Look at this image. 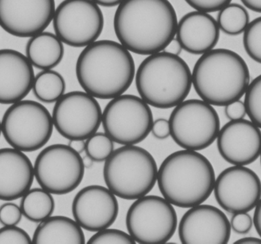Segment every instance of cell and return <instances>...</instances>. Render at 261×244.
I'll use <instances>...</instances> for the list:
<instances>
[{
	"mask_svg": "<svg viewBox=\"0 0 261 244\" xmlns=\"http://www.w3.org/2000/svg\"><path fill=\"white\" fill-rule=\"evenodd\" d=\"M177 224L173 205L160 196L139 198L127 212V229L135 243H167L174 235Z\"/></svg>",
	"mask_w": 261,
	"mask_h": 244,
	"instance_id": "obj_9",
	"label": "cell"
},
{
	"mask_svg": "<svg viewBox=\"0 0 261 244\" xmlns=\"http://www.w3.org/2000/svg\"><path fill=\"white\" fill-rule=\"evenodd\" d=\"M32 90L40 102L55 103L65 94V79L55 70H41L35 75Z\"/></svg>",
	"mask_w": 261,
	"mask_h": 244,
	"instance_id": "obj_25",
	"label": "cell"
},
{
	"mask_svg": "<svg viewBox=\"0 0 261 244\" xmlns=\"http://www.w3.org/2000/svg\"><path fill=\"white\" fill-rule=\"evenodd\" d=\"M260 164H261V154H260Z\"/></svg>",
	"mask_w": 261,
	"mask_h": 244,
	"instance_id": "obj_45",
	"label": "cell"
},
{
	"mask_svg": "<svg viewBox=\"0 0 261 244\" xmlns=\"http://www.w3.org/2000/svg\"><path fill=\"white\" fill-rule=\"evenodd\" d=\"M177 24L169 0H124L115 13L119 43L137 55L148 56L165 50L176 36Z\"/></svg>",
	"mask_w": 261,
	"mask_h": 244,
	"instance_id": "obj_1",
	"label": "cell"
},
{
	"mask_svg": "<svg viewBox=\"0 0 261 244\" xmlns=\"http://www.w3.org/2000/svg\"><path fill=\"white\" fill-rule=\"evenodd\" d=\"M231 224L219 208L210 205L190 208L181 219L179 237L184 244H226L231 237Z\"/></svg>",
	"mask_w": 261,
	"mask_h": 244,
	"instance_id": "obj_16",
	"label": "cell"
},
{
	"mask_svg": "<svg viewBox=\"0 0 261 244\" xmlns=\"http://www.w3.org/2000/svg\"><path fill=\"white\" fill-rule=\"evenodd\" d=\"M243 45L248 56L261 64V16L250 21L244 32Z\"/></svg>",
	"mask_w": 261,
	"mask_h": 244,
	"instance_id": "obj_29",
	"label": "cell"
},
{
	"mask_svg": "<svg viewBox=\"0 0 261 244\" xmlns=\"http://www.w3.org/2000/svg\"><path fill=\"white\" fill-rule=\"evenodd\" d=\"M21 208L12 201L5 202L0 206V224L3 226H15L22 218Z\"/></svg>",
	"mask_w": 261,
	"mask_h": 244,
	"instance_id": "obj_32",
	"label": "cell"
},
{
	"mask_svg": "<svg viewBox=\"0 0 261 244\" xmlns=\"http://www.w3.org/2000/svg\"><path fill=\"white\" fill-rule=\"evenodd\" d=\"M52 21L55 35L73 47H85L97 41L104 28L103 14L93 0H64Z\"/></svg>",
	"mask_w": 261,
	"mask_h": 244,
	"instance_id": "obj_12",
	"label": "cell"
},
{
	"mask_svg": "<svg viewBox=\"0 0 261 244\" xmlns=\"http://www.w3.org/2000/svg\"><path fill=\"white\" fill-rule=\"evenodd\" d=\"M82 158L83 162H84V167H85V168L89 169L91 168V167H93V162H94V161H93L91 158L89 157L87 154H86L84 156H82Z\"/></svg>",
	"mask_w": 261,
	"mask_h": 244,
	"instance_id": "obj_43",
	"label": "cell"
},
{
	"mask_svg": "<svg viewBox=\"0 0 261 244\" xmlns=\"http://www.w3.org/2000/svg\"><path fill=\"white\" fill-rule=\"evenodd\" d=\"M230 224L231 229L234 232L239 234H246L251 231L254 222L248 212L237 213L232 216Z\"/></svg>",
	"mask_w": 261,
	"mask_h": 244,
	"instance_id": "obj_34",
	"label": "cell"
},
{
	"mask_svg": "<svg viewBox=\"0 0 261 244\" xmlns=\"http://www.w3.org/2000/svg\"><path fill=\"white\" fill-rule=\"evenodd\" d=\"M22 215L34 223H41L53 214L55 201L51 193L43 188H30L21 198Z\"/></svg>",
	"mask_w": 261,
	"mask_h": 244,
	"instance_id": "obj_24",
	"label": "cell"
},
{
	"mask_svg": "<svg viewBox=\"0 0 261 244\" xmlns=\"http://www.w3.org/2000/svg\"><path fill=\"white\" fill-rule=\"evenodd\" d=\"M135 73L129 50L111 40L96 41L84 47L76 64L80 85L96 99H113L124 94Z\"/></svg>",
	"mask_w": 261,
	"mask_h": 244,
	"instance_id": "obj_2",
	"label": "cell"
},
{
	"mask_svg": "<svg viewBox=\"0 0 261 244\" xmlns=\"http://www.w3.org/2000/svg\"><path fill=\"white\" fill-rule=\"evenodd\" d=\"M216 21L222 32L237 36L246 30L250 23V15L245 6L231 3L219 11Z\"/></svg>",
	"mask_w": 261,
	"mask_h": 244,
	"instance_id": "obj_26",
	"label": "cell"
},
{
	"mask_svg": "<svg viewBox=\"0 0 261 244\" xmlns=\"http://www.w3.org/2000/svg\"><path fill=\"white\" fill-rule=\"evenodd\" d=\"M32 242L29 234L17 225L0 228V244H29Z\"/></svg>",
	"mask_w": 261,
	"mask_h": 244,
	"instance_id": "obj_31",
	"label": "cell"
},
{
	"mask_svg": "<svg viewBox=\"0 0 261 244\" xmlns=\"http://www.w3.org/2000/svg\"><path fill=\"white\" fill-rule=\"evenodd\" d=\"M170 136L185 150H204L217 139L220 119L213 105L200 99L184 100L173 109L169 119Z\"/></svg>",
	"mask_w": 261,
	"mask_h": 244,
	"instance_id": "obj_8",
	"label": "cell"
},
{
	"mask_svg": "<svg viewBox=\"0 0 261 244\" xmlns=\"http://www.w3.org/2000/svg\"><path fill=\"white\" fill-rule=\"evenodd\" d=\"M87 243L90 244L96 243H118V244H135V240L129 234L124 232L121 230L110 229L105 228L97 231Z\"/></svg>",
	"mask_w": 261,
	"mask_h": 244,
	"instance_id": "obj_30",
	"label": "cell"
},
{
	"mask_svg": "<svg viewBox=\"0 0 261 244\" xmlns=\"http://www.w3.org/2000/svg\"><path fill=\"white\" fill-rule=\"evenodd\" d=\"M158 168L153 156L142 147L123 145L105 161L104 181L117 197L136 200L147 196L158 180Z\"/></svg>",
	"mask_w": 261,
	"mask_h": 244,
	"instance_id": "obj_6",
	"label": "cell"
},
{
	"mask_svg": "<svg viewBox=\"0 0 261 244\" xmlns=\"http://www.w3.org/2000/svg\"><path fill=\"white\" fill-rule=\"evenodd\" d=\"M2 134L6 142L24 153L46 145L53 133L52 115L45 106L32 100L12 104L3 115Z\"/></svg>",
	"mask_w": 261,
	"mask_h": 244,
	"instance_id": "obj_7",
	"label": "cell"
},
{
	"mask_svg": "<svg viewBox=\"0 0 261 244\" xmlns=\"http://www.w3.org/2000/svg\"><path fill=\"white\" fill-rule=\"evenodd\" d=\"M182 50L195 55H202L217 45L220 29L217 21L210 13L193 11L178 21L176 36Z\"/></svg>",
	"mask_w": 261,
	"mask_h": 244,
	"instance_id": "obj_21",
	"label": "cell"
},
{
	"mask_svg": "<svg viewBox=\"0 0 261 244\" xmlns=\"http://www.w3.org/2000/svg\"><path fill=\"white\" fill-rule=\"evenodd\" d=\"M35 72L25 55L12 49L0 50V104L12 105L32 91Z\"/></svg>",
	"mask_w": 261,
	"mask_h": 244,
	"instance_id": "obj_19",
	"label": "cell"
},
{
	"mask_svg": "<svg viewBox=\"0 0 261 244\" xmlns=\"http://www.w3.org/2000/svg\"><path fill=\"white\" fill-rule=\"evenodd\" d=\"M68 145L71 147L73 150L81 153V154L85 152L86 141H84V140H73V141H70Z\"/></svg>",
	"mask_w": 261,
	"mask_h": 244,
	"instance_id": "obj_40",
	"label": "cell"
},
{
	"mask_svg": "<svg viewBox=\"0 0 261 244\" xmlns=\"http://www.w3.org/2000/svg\"><path fill=\"white\" fill-rule=\"evenodd\" d=\"M213 191L218 203L227 212H249L260 200L261 181L251 169L234 166L219 174Z\"/></svg>",
	"mask_w": 261,
	"mask_h": 244,
	"instance_id": "obj_14",
	"label": "cell"
},
{
	"mask_svg": "<svg viewBox=\"0 0 261 244\" xmlns=\"http://www.w3.org/2000/svg\"><path fill=\"white\" fill-rule=\"evenodd\" d=\"M93 2L103 7H115L120 5L124 0H93Z\"/></svg>",
	"mask_w": 261,
	"mask_h": 244,
	"instance_id": "obj_41",
	"label": "cell"
},
{
	"mask_svg": "<svg viewBox=\"0 0 261 244\" xmlns=\"http://www.w3.org/2000/svg\"><path fill=\"white\" fill-rule=\"evenodd\" d=\"M245 60L228 49H213L201 55L192 73L198 96L215 106H226L240 100L250 84Z\"/></svg>",
	"mask_w": 261,
	"mask_h": 244,
	"instance_id": "obj_4",
	"label": "cell"
},
{
	"mask_svg": "<svg viewBox=\"0 0 261 244\" xmlns=\"http://www.w3.org/2000/svg\"><path fill=\"white\" fill-rule=\"evenodd\" d=\"M34 179V165L24 152L13 147L0 149V200L21 199Z\"/></svg>",
	"mask_w": 261,
	"mask_h": 244,
	"instance_id": "obj_20",
	"label": "cell"
},
{
	"mask_svg": "<svg viewBox=\"0 0 261 244\" xmlns=\"http://www.w3.org/2000/svg\"><path fill=\"white\" fill-rule=\"evenodd\" d=\"M119 205L116 195L107 187H84L73 199L72 213L83 229L97 232L110 228L117 219Z\"/></svg>",
	"mask_w": 261,
	"mask_h": 244,
	"instance_id": "obj_17",
	"label": "cell"
},
{
	"mask_svg": "<svg viewBox=\"0 0 261 244\" xmlns=\"http://www.w3.org/2000/svg\"><path fill=\"white\" fill-rule=\"evenodd\" d=\"M244 102L250 120L261 129V74L248 86Z\"/></svg>",
	"mask_w": 261,
	"mask_h": 244,
	"instance_id": "obj_28",
	"label": "cell"
},
{
	"mask_svg": "<svg viewBox=\"0 0 261 244\" xmlns=\"http://www.w3.org/2000/svg\"><path fill=\"white\" fill-rule=\"evenodd\" d=\"M254 227H255L256 231L259 234L261 238V199L259 201L258 204L255 207V211H254Z\"/></svg>",
	"mask_w": 261,
	"mask_h": 244,
	"instance_id": "obj_38",
	"label": "cell"
},
{
	"mask_svg": "<svg viewBox=\"0 0 261 244\" xmlns=\"http://www.w3.org/2000/svg\"><path fill=\"white\" fill-rule=\"evenodd\" d=\"M234 243L258 244L261 243V239L257 237H245L234 242Z\"/></svg>",
	"mask_w": 261,
	"mask_h": 244,
	"instance_id": "obj_42",
	"label": "cell"
},
{
	"mask_svg": "<svg viewBox=\"0 0 261 244\" xmlns=\"http://www.w3.org/2000/svg\"><path fill=\"white\" fill-rule=\"evenodd\" d=\"M25 53L33 67L41 70H53L64 58V43L55 34L42 32L29 38Z\"/></svg>",
	"mask_w": 261,
	"mask_h": 244,
	"instance_id": "obj_23",
	"label": "cell"
},
{
	"mask_svg": "<svg viewBox=\"0 0 261 244\" xmlns=\"http://www.w3.org/2000/svg\"><path fill=\"white\" fill-rule=\"evenodd\" d=\"M114 147V141L109 135L96 132L86 140L85 153L94 162H104L111 156Z\"/></svg>",
	"mask_w": 261,
	"mask_h": 244,
	"instance_id": "obj_27",
	"label": "cell"
},
{
	"mask_svg": "<svg viewBox=\"0 0 261 244\" xmlns=\"http://www.w3.org/2000/svg\"><path fill=\"white\" fill-rule=\"evenodd\" d=\"M225 113L230 121L245 119L247 115L245 102L238 100L228 104L225 106Z\"/></svg>",
	"mask_w": 261,
	"mask_h": 244,
	"instance_id": "obj_35",
	"label": "cell"
},
{
	"mask_svg": "<svg viewBox=\"0 0 261 244\" xmlns=\"http://www.w3.org/2000/svg\"><path fill=\"white\" fill-rule=\"evenodd\" d=\"M216 179L214 168L204 155L184 149L163 161L156 182L166 200L174 206L190 208L210 198Z\"/></svg>",
	"mask_w": 261,
	"mask_h": 244,
	"instance_id": "obj_3",
	"label": "cell"
},
{
	"mask_svg": "<svg viewBox=\"0 0 261 244\" xmlns=\"http://www.w3.org/2000/svg\"><path fill=\"white\" fill-rule=\"evenodd\" d=\"M153 113L141 97L122 94L111 99L102 112L105 133L121 145H136L151 132Z\"/></svg>",
	"mask_w": 261,
	"mask_h": 244,
	"instance_id": "obj_10",
	"label": "cell"
},
{
	"mask_svg": "<svg viewBox=\"0 0 261 244\" xmlns=\"http://www.w3.org/2000/svg\"><path fill=\"white\" fill-rule=\"evenodd\" d=\"M37 244H84L83 228L73 219L66 216H50L37 227L32 237Z\"/></svg>",
	"mask_w": 261,
	"mask_h": 244,
	"instance_id": "obj_22",
	"label": "cell"
},
{
	"mask_svg": "<svg viewBox=\"0 0 261 244\" xmlns=\"http://www.w3.org/2000/svg\"><path fill=\"white\" fill-rule=\"evenodd\" d=\"M102 119L99 102L86 92L65 93L55 102L52 113L55 129L69 141H86L99 130Z\"/></svg>",
	"mask_w": 261,
	"mask_h": 244,
	"instance_id": "obj_13",
	"label": "cell"
},
{
	"mask_svg": "<svg viewBox=\"0 0 261 244\" xmlns=\"http://www.w3.org/2000/svg\"><path fill=\"white\" fill-rule=\"evenodd\" d=\"M135 84L140 97L150 106L167 110L184 102L190 94L192 72L180 57L163 50L141 62Z\"/></svg>",
	"mask_w": 261,
	"mask_h": 244,
	"instance_id": "obj_5",
	"label": "cell"
},
{
	"mask_svg": "<svg viewBox=\"0 0 261 244\" xmlns=\"http://www.w3.org/2000/svg\"><path fill=\"white\" fill-rule=\"evenodd\" d=\"M37 182L52 195L68 194L82 182L85 167L81 153L66 144H52L43 149L35 159Z\"/></svg>",
	"mask_w": 261,
	"mask_h": 244,
	"instance_id": "obj_11",
	"label": "cell"
},
{
	"mask_svg": "<svg viewBox=\"0 0 261 244\" xmlns=\"http://www.w3.org/2000/svg\"><path fill=\"white\" fill-rule=\"evenodd\" d=\"M151 133L158 140H165L170 136V123L165 119L153 121Z\"/></svg>",
	"mask_w": 261,
	"mask_h": 244,
	"instance_id": "obj_36",
	"label": "cell"
},
{
	"mask_svg": "<svg viewBox=\"0 0 261 244\" xmlns=\"http://www.w3.org/2000/svg\"><path fill=\"white\" fill-rule=\"evenodd\" d=\"M185 1L195 10L211 13V12H219L222 8L231 3L232 0H185Z\"/></svg>",
	"mask_w": 261,
	"mask_h": 244,
	"instance_id": "obj_33",
	"label": "cell"
},
{
	"mask_svg": "<svg viewBox=\"0 0 261 244\" xmlns=\"http://www.w3.org/2000/svg\"><path fill=\"white\" fill-rule=\"evenodd\" d=\"M245 7L253 12L261 13V0H241Z\"/></svg>",
	"mask_w": 261,
	"mask_h": 244,
	"instance_id": "obj_39",
	"label": "cell"
},
{
	"mask_svg": "<svg viewBox=\"0 0 261 244\" xmlns=\"http://www.w3.org/2000/svg\"><path fill=\"white\" fill-rule=\"evenodd\" d=\"M182 47L181 46L180 43L178 41L176 38H173L170 44L167 46L164 51L168 52V53H172V55H177L179 56L181 52H182Z\"/></svg>",
	"mask_w": 261,
	"mask_h": 244,
	"instance_id": "obj_37",
	"label": "cell"
},
{
	"mask_svg": "<svg viewBox=\"0 0 261 244\" xmlns=\"http://www.w3.org/2000/svg\"><path fill=\"white\" fill-rule=\"evenodd\" d=\"M2 134V122L1 120H0V136H1Z\"/></svg>",
	"mask_w": 261,
	"mask_h": 244,
	"instance_id": "obj_44",
	"label": "cell"
},
{
	"mask_svg": "<svg viewBox=\"0 0 261 244\" xmlns=\"http://www.w3.org/2000/svg\"><path fill=\"white\" fill-rule=\"evenodd\" d=\"M55 0H0V27L9 35L31 38L53 21Z\"/></svg>",
	"mask_w": 261,
	"mask_h": 244,
	"instance_id": "obj_15",
	"label": "cell"
},
{
	"mask_svg": "<svg viewBox=\"0 0 261 244\" xmlns=\"http://www.w3.org/2000/svg\"><path fill=\"white\" fill-rule=\"evenodd\" d=\"M218 150L224 159L234 166H247L261 154V130L251 121L231 120L220 129Z\"/></svg>",
	"mask_w": 261,
	"mask_h": 244,
	"instance_id": "obj_18",
	"label": "cell"
}]
</instances>
